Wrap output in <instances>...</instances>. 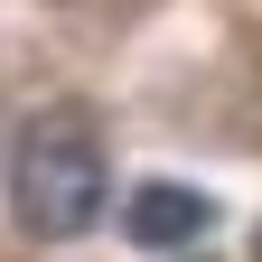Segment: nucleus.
Wrapping results in <instances>:
<instances>
[{
  "mask_svg": "<svg viewBox=\"0 0 262 262\" xmlns=\"http://www.w3.org/2000/svg\"><path fill=\"white\" fill-rule=\"evenodd\" d=\"M103 196H113V159H103V131H94L75 103H56L19 131L10 150V215L28 244H75L103 225Z\"/></svg>",
  "mask_w": 262,
  "mask_h": 262,
  "instance_id": "obj_1",
  "label": "nucleus"
},
{
  "mask_svg": "<svg viewBox=\"0 0 262 262\" xmlns=\"http://www.w3.org/2000/svg\"><path fill=\"white\" fill-rule=\"evenodd\" d=\"M206 225H215V196H206V187L150 178V187H131V196H122V234L141 244V253H187Z\"/></svg>",
  "mask_w": 262,
  "mask_h": 262,
  "instance_id": "obj_2",
  "label": "nucleus"
},
{
  "mask_svg": "<svg viewBox=\"0 0 262 262\" xmlns=\"http://www.w3.org/2000/svg\"><path fill=\"white\" fill-rule=\"evenodd\" d=\"M253 262H262V234H253Z\"/></svg>",
  "mask_w": 262,
  "mask_h": 262,
  "instance_id": "obj_3",
  "label": "nucleus"
}]
</instances>
